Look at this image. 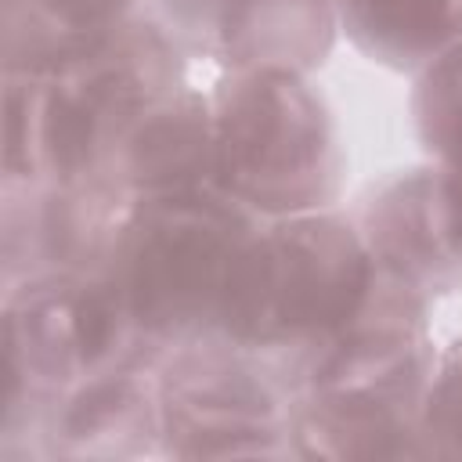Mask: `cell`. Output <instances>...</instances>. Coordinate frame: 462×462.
Wrapping results in <instances>:
<instances>
[{"label": "cell", "mask_w": 462, "mask_h": 462, "mask_svg": "<svg viewBox=\"0 0 462 462\" xmlns=\"http://www.w3.org/2000/svg\"><path fill=\"white\" fill-rule=\"evenodd\" d=\"M375 282L379 267L354 217L318 209L260 220L235 260L213 336L292 379L361 314Z\"/></svg>", "instance_id": "7a4b0ae2"}, {"label": "cell", "mask_w": 462, "mask_h": 462, "mask_svg": "<svg viewBox=\"0 0 462 462\" xmlns=\"http://www.w3.org/2000/svg\"><path fill=\"white\" fill-rule=\"evenodd\" d=\"M134 14L137 0H4V72H43Z\"/></svg>", "instance_id": "5bb4252c"}, {"label": "cell", "mask_w": 462, "mask_h": 462, "mask_svg": "<svg viewBox=\"0 0 462 462\" xmlns=\"http://www.w3.org/2000/svg\"><path fill=\"white\" fill-rule=\"evenodd\" d=\"M256 224L213 184L126 206L101 271L148 365L217 332L235 260Z\"/></svg>", "instance_id": "3957f363"}, {"label": "cell", "mask_w": 462, "mask_h": 462, "mask_svg": "<svg viewBox=\"0 0 462 462\" xmlns=\"http://www.w3.org/2000/svg\"><path fill=\"white\" fill-rule=\"evenodd\" d=\"M354 220L386 278L415 289L430 303L462 289V267L440 231L430 159L383 177L365 195Z\"/></svg>", "instance_id": "ba28073f"}, {"label": "cell", "mask_w": 462, "mask_h": 462, "mask_svg": "<svg viewBox=\"0 0 462 462\" xmlns=\"http://www.w3.org/2000/svg\"><path fill=\"white\" fill-rule=\"evenodd\" d=\"M47 451L65 458L159 455L162 411L155 365H116L72 386L47 415Z\"/></svg>", "instance_id": "9c48e42d"}, {"label": "cell", "mask_w": 462, "mask_h": 462, "mask_svg": "<svg viewBox=\"0 0 462 462\" xmlns=\"http://www.w3.org/2000/svg\"><path fill=\"white\" fill-rule=\"evenodd\" d=\"M184 58L159 18L134 14L43 72H4V195L112 180L137 119L188 83Z\"/></svg>", "instance_id": "6da1fadb"}, {"label": "cell", "mask_w": 462, "mask_h": 462, "mask_svg": "<svg viewBox=\"0 0 462 462\" xmlns=\"http://www.w3.org/2000/svg\"><path fill=\"white\" fill-rule=\"evenodd\" d=\"M433 357L430 300L379 271L361 314L296 368L292 393L339 390L422 401Z\"/></svg>", "instance_id": "52a82bcc"}, {"label": "cell", "mask_w": 462, "mask_h": 462, "mask_svg": "<svg viewBox=\"0 0 462 462\" xmlns=\"http://www.w3.org/2000/svg\"><path fill=\"white\" fill-rule=\"evenodd\" d=\"M148 365L105 271H40L4 285V437L83 379Z\"/></svg>", "instance_id": "5b68a950"}, {"label": "cell", "mask_w": 462, "mask_h": 462, "mask_svg": "<svg viewBox=\"0 0 462 462\" xmlns=\"http://www.w3.org/2000/svg\"><path fill=\"white\" fill-rule=\"evenodd\" d=\"M339 36L336 0H220L202 51L227 72L282 69L310 76Z\"/></svg>", "instance_id": "30bf717a"}, {"label": "cell", "mask_w": 462, "mask_h": 462, "mask_svg": "<svg viewBox=\"0 0 462 462\" xmlns=\"http://www.w3.org/2000/svg\"><path fill=\"white\" fill-rule=\"evenodd\" d=\"M213 97V188L256 220L336 209L346 152L328 97L303 72H227Z\"/></svg>", "instance_id": "277c9868"}, {"label": "cell", "mask_w": 462, "mask_h": 462, "mask_svg": "<svg viewBox=\"0 0 462 462\" xmlns=\"http://www.w3.org/2000/svg\"><path fill=\"white\" fill-rule=\"evenodd\" d=\"M433 199L444 242L462 267V162H433Z\"/></svg>", "instance_id": "e0dca14e"}, {"label": "cell", "mask_w": 462, "mask_h": 462, "mask_svg": "<svg viewBox=\"0 0 462 462\" xmlns=\"http://www.w3.org/2000/svg\"><path fill=\"white\" fill-rule=\"evenodd\" d=\"M422 448L433 458H462V336L433 357L422 393Z\"/></svg>", "instance_id": "2e32d148"}, {"label": "cell", "mask_w": 462, "mask_h": 462, "mask_svg": "<svg viewBox=\"0 0 462 462\" xmlns=\"http://www.w3.org/2000/svg\"><path fill=\"white\" fill-rule=\"evenodd\" d=\"M339 29L375 65L419 72L462 40V0H336Z\"/></svg>", "instance_id": "4fadbf2b"}, {"label": "cell", "mask_w": 462, "mask_h": 462, "mask_svg": "<svg viewBox=\"0 0 462 462\" xmlns=\"http://www.w3.org/2000/svg\"><path fill=\"white\" fill-rule=\"evenodd\" d=\"M166 458L292 455V379L220 336L195 339L155 365Z\"/></svg>", "instance_id": "8992f818"}, {"label": "cell", "mask_w": 462, "mask_h": 462, "mask_svg": "<svg viewBox=\"0 0 462 462\" xmlns=\"http://www.w3.org/2000/svg\"><path fill=\"white\" fill-rule=\"evenodd\" d=\"M112 184L126 199L177 195L213 184V97L184 83L152 105L112 162Z\"/></svg>", "instance_id": "8fae6325"}, {"label": "cell", "mask_w": 462, "mask_h": 462, "mask_svg": "<svg viewBox=\"0 0 462 462\" xmlns=\"http://www.w3.org/2000/svg\"><path fill=\"white\" fill-rule=\"evenodd\" d=\"M411 126L430 162H462V40L415 72Z\"/></svg>", "instance_id": "9a60e30c"}, {"label": "cell", "mask_w": 462, "mask_h": 462, "mask_svg": "<svg viewBox=\"0 0 462 462\" xmlns=\"http://www.w3.org/2000/svg\"><path fill=\"white\" fill-rule=\"evenodd\" d=\"M292 455L300 458H426L422 401L296 390L289 415Z\"/></svg>", "instance_id": "7c38bea8"}]
</instances>
